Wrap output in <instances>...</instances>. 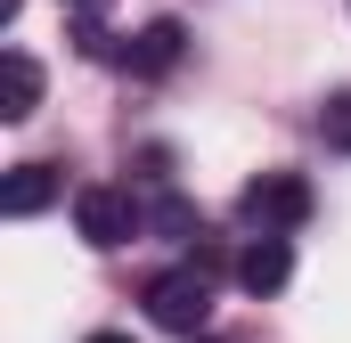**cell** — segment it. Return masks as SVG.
Wrapping results in <instances>:
<instances>
[{
	"instance_id": "1",
	"label": "cell",
	"mask_w": 351,
	"mask_h": 343,
	"mask_svg": "<svg viewBox=\"0 0 351 343\" xmlns=\"http://www.w3.org/2000/svg\"><path fill=\"white\" fill-rule=\"evenodd\" d=\"M147 319L196 343V335H204V319H213V278H204L196 261H180V270H164V278H147Z\"/></svg>"
},
{
	"instance_id": "2",
	"label": "cell",
	"mask_w": 351,
	"mask_h": 343,
	"mask_svg": "<svg viewBox=\"0 0 351 343\" xmlns=\"http://www.w3.org/2000/svg\"><path fill=\"white\" fill-rule=\"evenodd\" d=\"M237 213L254 221V237H286V229L311 221V180L302 172H262V180H245Z\"/></svg>"
},
{
	"instance_id": "3",
	"label": "cell",
	"mask_w": 351,
	"mask_h": 343,
	"mask_svg": "<svg viewBox=\"0 0 351 343\" xmlns=\"http://www.w3.org/2000/svg\"><path fill=\"white\" fill-rule=\"evenodd\" d=\"M139 204H131V188H106V180H90V188H74V229H82L98 254H114V246H131L139 237Z\"/></svg>"
},
{
	"instance_id": "4",
	"label": "cell",
	"mask_w": 351,
	"mask_h": 343,
	"mask_svg": "<svg viewBox=\"0 0 351 343\" xmlns=\"http://www.w3.org/2000/svg\"><path fill=\"white\" fill-rule=\"evenodd\" d=\"M180 58H188V25H180V16H156V25H139V33L123 41V66H131L139 82H164Z\"/></svg>"
},
{
	"instance_id": "5",
	"label": "cell",
	"mask_w": 351,
	"mask_h": 343,
	"mask_svg": "<svg viewBox=\"0 0 351 343\" xmlns=\"http://www.w3.org/2000/svg\"><path fill=\"white\" fill-rule=\"evenodd\" d=\"M58 188H66L58 164H16L8 180H0V213H8V221H33L41 204H58Z\"/></svg>"
},
{
	"instance_id": "6",
	"label": "cell",
	"mask_w": 351,
	"mask_h": 343,
	"mask_svg": "<svg viewBox=\"0 0 351 343\" xmlns=\"http://www.w3.org/2000/svg\"><path fill=\"white\" fill-rule=\"evenodd\" d=\"M286 278H294V246H286V237H254V246L237 254V286H245V294H278Z\"/></svg>"
},
{
	"instance_id": "7",
	"label": "cell",
	"mask_w": 351,
	"mask_h": 343,
	"mask_svg": "<svg viewBox=\"0 0 351 343\" xmlns=\"http://www.w3.org/2000/svg\"><path fill=\"white\" fill-rule=\"evenodd\" d=\"M33 106H41V66H33V49H8L0 58V115L25 123Z\"/></svg>"
},
{
	"instance_id": "8",
	"label": "cell",
	"mask_w": 351,
	"mask_h": 343,
	"mask_svg": "<svg viewBox=\"0 0 351 343\" xmlns=\"http://www.w3.org/2000/svg\"><path fill=\"white\" fill-rule=\"evenodd\" d=\"M147 221H156L164 237H180L188 254L204 246V213H196V204H180V196H156V213H147Z\"/></svg>"
},
{
	"instance_id": "9",
	"label": "cell",
	"mask_w": 351,
	"mask_h": 343,
	"mask_svg": "<svg viewBox=\"0 0 351 343\" xmlns=\"http://www.w3.org/2000/svg\"><path fill=\"white\" fill-rule=\"evenodd\" d=\"M319 139H327L335 156H351V90H335V98L319 106Z\"/></svg>"
},
{
	"instance_id": "10",
	"label": "cell",
	"mask_w": 351,
	"mask_h": 343,
	"mask_svg": "<svg viewBox=\"0 0 351 343\" xmlns=\"http://www.w3.org/2000/svg\"><path fill=\"white\" fill-rule=\"evenodd\" d=\"M82 343H131V335H114V327H98V335H82Z\"/></svg>"
},
{
	"instance_id": "11",
	"label": "cell",
	"mask_w": 351,
	"mask_h": 343,
	"mask_svg": "<svg viewBox=\"0 0 351 343\" xmlns=\"http://www.w3.org/2000/svg\"><path fill=\"white\" fill-rule=\"evenodd\" d=\"M74 8H98V0H74Z\"/></svg>"
},
{
	"instance_id": "12",
	"label": "cell",
	"mask_w": 351,
	"mask_h": 343,
	"mask_svg": "<svg viewBox=\"0 0 351 343\" xmlns=\"http://www.w3.org/2000/svg\"><path fill=\"white\" fill-rule=\"evenodd\" d=\"M196 343H221V335H196Z\"/></svg>"
}]
</instances>
